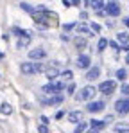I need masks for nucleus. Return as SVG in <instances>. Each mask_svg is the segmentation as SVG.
Masks as SVG:
<instances>
[{"mask_svg":"<svg viewBox=\"0 0 129 133\" xmlns=\"http://www.w3.org/2000/svg\"><path fill=\"white\" fill-rule=\"evenodd\" d=\"M95 92H97V88H93V87L88 85V87H84V88L75 95V99H77V101H90V99H93Z\"/></svg>","mask_w":129,"mask_h":133,"instance_id":"nucleus-1","label":"nucleus"},{"mask_svg":"<svg viewBox=\"0 0 129 133\" xmlns=\"http://www.w3.org/2000/svg\"><path fill=\"white\" fill-rule=\"evenodd\" d=\"M115 110L118 115H127L129 113V97H124V99H118L115 103Z\"/></svg>","mask_w":129,"mask_h":133,"instance_id":"nucleus-2","label":"nucleus"},{"mask_svg":"<svg viewBox=\"0 0 129 133\" xmlns=\"http://www.w3.org/2000/svg\"><path fill=\"white\" fill-rule=\"evenodd\" d=\"M115 90H117V83L111 81V79H109V81H102V83L99 85V92L104 94V95H111Z\"/></svg>","mask_w":129,"mask_h":133,"instance_id":"nucleus-3","label":"nucleus"},{"mask_svg":"<svg viewBox=\"0 0 129 133\" xmlns=\"http://www.w3.org/2000/svg\"><path fill=\"white\" fill-rule=\"evenodd\" d=\"M20 70H22V74H25V76L38 74V72H36V63H32V61H23L20 65Z\"/></svg>","mask_w":129,"mask_h":133,"instance_id":"nucleus-4","label":"nucleus"},{"mask_svg":"<svg viewBox=\"0 0 129 133\" xmlns=\"http://www.w3.org/2000/svg\"><path fill=\"white\" fill-rule=\"evenodd\" d=\"M104 101H91L88 106H86V110L90 111V113H101V111L104 110Z\"/></svg>","mask_w":129,"mask_h":133,"instance_id":"nucleus-5","label":"nucleus"},{"mask_svg":"<svg viewBox=\"0 0 129 133\" xmlns=\"http://www.w3.org/2000/svg\"><path fill=\"white\" fill-rule=\"evenodd\" d=\"M106 13L109 15V16H118V15H120V7H118L117 0H109V2H108Z\"/></svg>","mask_w":129,"mask_h":133,"instance_id":"nucleus-6","label":"nucleus"},{"mask_svg":"<svg viewBox=\"0 0 129 133\" xmlns=\"http://www.w3.org/2000/svg\"><path fill=\"white\" fill-rule=\"evenodd\" d=\"M45 76L48 77V81H54L56 77H59V76H61V72H59L58 65H54V63H52V65L48 66L47 70H45Z\"/></svg>","mask_w":129,"mask_h":133,"instance_id":"nucleus-7","label":"nucleus"},{"mask_svg":"<svg viewBox=\"0 0 129 133\" xmlns=\"http://www.w3.org/2000/svg\"><path fill=\"white\" fill-rule=\"evenodd\" d=\"M77 68H81V70H88L90 68V56H86V54H81L79 58H77Z\"/></svg>","mask_w":129,"mask_h":133,"instance_id":"nucleus-8","label":"nucleus"},{"mask_svg":"<svg viewBox=\"0 0 129 133\" xmlns=\"http://www.w3.org/2000/svg\"><path fill=\"white\" fill-rule=\"evenodd\" d=\"M81 121H84V117H83V111H79V110L68 111V122H74V124H77V122H81Z\"/></svg>","mask_w":129,"mask_h":133,"instance_id":"nucleus-9","label":"nucleus"},{"mask_svg":"<svg viewBox=\"0 0 129 133\" xmlns=\"http://www.w3.org/2000/svg\"><path fill=\"white\" fill-rule=\"evenodd\" d=\"M101 76V68L99 66H90L88 70H86V79L88 81H93V79H97Z\"/></svg>","mask_w":129,"mask_h":133,"instance_id":"nucleus-10","label":"nucleus"},{"mask_svg":"<svg viewBox=\"0 0 129 133\" xmlns=\"http://www.w3.org/2000/svg\"><path fill=\"white\" fill-rule=\"evenodd\" d=\"M45 56H47V52H45L43 49H40V47H38V49L29 50V58H31V59H43Z\"/></svg>","mask_w":129,"mask_h":133,"instance_id":"nucleus-11","label":"nucleus"},{"mask_svg":"<svg viewBox=\"0 0 129 133\" xmlns=\"http://www.w3.org/2000/svg\"><path fill=\"white\" fill-rule=\"evenodd\" d=\"M75 27H77V32H79V34L93 36V31H91V27H90V25H86V23H77Z\"/></svg>","mask_w":129,"mask_h":133,"instance_id":"nucleus-12","label":"nucleus"},{"mask_svg":"<svg viewBox=\"0 0 129 133\" xmlns=\"http://www.w3.org/2000/svg\"><path fill=\"white\" fill-rule=\"evenodd\" d=\"M63 95H61V94H56V95H52V97H50V99H47V101H43V103H45V104H50V106H58V104H61V103H63Z\"/></svg>","mask_w":129,"mask_h":133,"instance_id":"nucleus-13","label":"nucleus"},{"mask_svg":"<svg viewBox=\"0 0 129 133\" xmlns=\"http://www.w3.org/2000/svg\"><path fill=\"white\" fill-rule=\"evenodd\" d=\"M104 4H106L104 0H91V2H90V7H91V9H95V11H101V9H104V7H106Z\"/></svg>","mask_w":129,"mask_h":133,"instance_id":"nucleus-14","label":"nucleus"},{"mask_svg":"<svg viewBox=\"0 0 129 133\" xmlns=\"http://www.w3.org/2000/svg\"><path fill=\"white\" fill-rule=\"evenodd\" d=\"M104 126H106V122H104V121H97V119L90 121V128H93V130H97V131H99V130H102Z\"/></svg>","mask_w":129,"mask_h":133,"instance_id":"nucleus-15","label":"nucleus"},{"mask_svg":"<svg viewBox=\"0 0 129 133\" xmlns=\"http://www.w3.org/2000/svg\"><path fill=\"white\" fill-rule=\"evenodd\" d=\"M29 43H31V36H20V40H18L16 47H18V49H25Z\"/></svg>","mask_w":129,"mask_h":133,"instance_id":"nucleus-16","label":"nucleus"},{"mask_svg":"<svg viewBox=\"0 0 129 133\" xmlns=\"http://www.w3.org/2000/svg\"><path fill=\"white\" fill-rule=\"evenodd\" d=\"M86 128H88V122H86V121H81V122H77V126H75L74 133H84Z\"/></svg>","mask_w":129,"mask_h":133,"instance_id":"nucleus-17","label":"nucleus"},{"mask_svg":"<svg viewBox=\"0 0 129 133\" xmlns=\"http://www.w3.org/2000/svg\"><path fill=\"white\" fill-rule=\"evenodd\" d=\"M0 111H2L4 115H11V113H13V108H11V104L2 103V104H0Z\"/></svg>","mask_w":129,"mask_h":133,"instance_id":"nucleus-18","label":"nucleus"},{"mask_svg":"<svg viewBox=\"0 0 129 133\" xmlns=\"http://www.w3.org/2000/svg\"><path fill=\"white\" fill-rule=\"evenodd\" d=\"M117 40H118L122 45H126V43H129V34H126V32H118V34H117Z\"/></svg>","mask_w":129,"mask_h":133,"instance_id":"nucleus-19","label":"nucleus"},{"mask_svg":"<svg viewBox=\"0 0 129 133\" xmlns=\"http://www.w3.org/2000/svg\"><path fill=\"white\" fill-rule=\"evenodd\" d=\"M41 92H45V94H56V90H54V83L50 81L48 85H45V87H41Z\"/></svg>","mask_w":129,"mask_h":133,"instance_id":"nucleus-20","label":"nucleus"},{"mask_svg":"<svg viewBox=\"0 0 129 133\" xmlns=\"http://www.w3.org/2000/svg\"><path fill=\"white\" fill-rule=\"evenodd\" d=\"M126 77H127V72H126V68H118V70H117V79H118V81H124Z\"/></svg>","mask_w":129,"mask_h":133,"instance_id":"nucleus-21","label":"nucleus"},{"mask_svg":"<svg viewBox=\"0 0 129 133\" xmlns=\"http://www.w3.org/2000/svg\"><path fill=\"white\" fill-rule=\"evenodd\" d=\"M20 7L23 9V11H27V13H31V15H32V13L36 11V9H34V7H32L31 4H27V2H22V4H20Z\"/></svg>","mask_w":129,"mask_h":133,"instance_id":"nucleus-22","label":"nucleus"},{"mask_svg":"<svg viewBox=\"0 0 129 133\" xmlns=\"http://www.w3.org/2000/svg\"><path fill=\"white\" fill-rule=\"evenodd\" d=\"M74 43H75V47H77V49H84V47H86V40L79 36V38H75V40H74Z\"/></svg>","mask_w":129,"mask_h":133,"instance_id":"nucleus-23","label":"nucleus"},{"mask_svg":"<svg viewBox=\"0 0 129 133\" xmlns=\"http://www.w3.org/2000/svg\"><path fill=\"white\" fill-rule=\"evenodd\" d=\"M108 45H109V42H108L106 38H101V40H99V43H97V49H99V50H104Z\"/></svg>","mask_w":129,"mask_h":133,"instance_id":"nucleus-24","label":"nucleus"},{"mask_svg":"<svg viewBox=\"0 0 129 133\" xmlns=\"http://www.w3.org/2000/svg\"><path fill=\"white\" fill-rule=\"evenodd\" d=\"M117 131H120V133H124V131H129V126L127 124H117V128H115Z\"/></svg>","mask_w":129,"mask_h":133,"instance_id":"nucleus-25","label":"nucleus"},{"mask_svg":"<svg viewBox=\"0 0 129 133\" xmlns=\"http://www.w3.org/2000/svg\"><path fill=\"white\" fill-rule=\"evenodd\" d=\"M61 76H63L64 79H68V81H72V77H74V74H72V70H64V72L61 74Z\"/></svg>","mask_w":129,"mask_h":133,"instance_id":"nucleus-26","label":"nucleus"},{"mask_svg":"<svg viewBox=\"0 0 129 133\" xmlns=\"http://www.w3.org/2000/svg\"><path fill=\"white\" fill-rule=\"evenodd\" d=\"M74 27H75V23H64V25H63V31H64V32H70Z\"/></svg>","mask_w":129,"mask_h":133,"instance_id":"nucleus-27","label":"nucleus"},{"mask_svg":"<svg viewBox=\"0 0 129 133\" xmlns=\"http://www.w3.org/2000/svg\"><path fill=\"white\" fill-rule=\"evenodd\" d=\"M120 92H122L124 95H127V97H129V85H127V83H124V85H122V88H120Z\"/></svg>","mask_w":129,"mask_h":133,"instance_id":"nucleus-28","label":"nucleus"},{"mask_svg":"<svg viewBox=\"0 0 129 133\" xmlns=\"http://www.w3.org/2000/svg\"><path fill=\"white\" fill-rule=\"evenodd\" d=\"M38 131L40 133H48V128H47V124H40V126H38Z\"/></svg>","mask_w":129,"mask_h":133,"instance_id":"nucleus-29","label":"nucleus"},{"mask_svg":"<svg viewBox=\"0 0 129 133\" xmlns=\"http://www.w3.org/2000/svg\"><path fill=\"white\" fill-rule=\"evenodd\" d=\"M90 27H91L93 32H101V25L99 23H90Z\"/></svg>","mask_w":129,"mask_h":133,"instance_id":"nucleus-30","label":"nucleus"},{"mask_svg":"<svg viewBox=\"0 0 129 133\" xmlns=\"http://www.w3.org/2000/svg\"><path fill=\"white\" fill-rule=\"evenodd\" d=\"M74 90H75V83H70V85H68V87H66V92H68V94H70V95H72V94H74Z\"/></svg>","mask_w":129,"mask_h":133,"instance_id":"nucleus-31","label":"nucleus"},{"mask_svg":"<svg viewBox=\"0 0 129 133\" xmlns=\"http://www.w3.org/2000/svg\"><path fill=\"white\" fill-rule=\"evenodd\" d=\"M109 47H111V49H117V50H118V49H120V47H118V43H117V42H109Z\"/></svg>","mask_w":129,"mask_h":133,"instance_id":"nucleus-32","label":"nucleus"},{"mask_svg":"<svg viewBox=\"0 0 129 133\" xmlns=\"http://www.w3.org/2000/svg\"><path fill=\"white\" fill-rule=\"evenodd\" d=\"M104 122H106V124H109V122H113V115H108L106 119H104Z\"/></svg>","mask_w":129,"mask_h":133,"instance_id":"nucleus-33","label":"nucleus"},{"mask_svg":"<svg viewBox=\"0 0 129 133\" xmlns=\"http://www.w3.org/2000/svg\"><path fill=\"white\" fill-rule=\"evenodd\" d=\"M40 121H41L43 124H48V122H50V121H48V119H47L45 115H41V117H40Z\"/></svg>","mask_w":129,"mask_h":133,"instance_id":"nucleus-34","label":"nucleus"},{"mask_svg":"<svg viewBox=\"0 0 129 133\" xmlns=\"http://www.w3.org/2000/svg\"><path fill=\"white\" fill-rule=\"evenodd\" d=\"M120 49H122V50H126V52H129V43H126V45H122V47H120Z\"/></svg>","mask_w":129,"mask_h":133,"instance_id":"nucleus-35","label":"nucleus"},{"mask_svg":"<svg viewBox=\"0 0 129 133\" xmlns=\"http://www.w3.org/2000/svg\"><path fill=\"white\" fill-rule=\"evenodd\" d=\"M63 5H66V7H70V5H72V2H70V0H63Z\"/></svg>","mask_w":129,"mask_h":133,"instance_id":"nucleus-36","label":"nucleus"},{"mask_svg":"<svg viewBox=\"0 0 129 133\" xmlns=\"http://www.w3.org/2000/svg\"><path fill=\"white\" fill-rule=\"evenodd\" d=\"M63 115H64V111H58V115H56V119H61Z\"/></svg>","mask_w":129,"mask_h":133,"instance_id":"nucleus-37","label":"nucleus"},{"mask_svg":"<svg viewBox=\"0 0 129 133\" xmlns=\"http://www.w3.org/2000/svg\"><path fill=\"white\" fill-rule=\"evenodd\" d=\"M124 23H126V27H129V16H126V18H124Z\"/></svg>","mask_w":129,"mask_h":133,"instance_id":"nucleus-38","label":"nucleus"},{"mask_svg":"<svg viewBox=\"0 0 129 133\" xmlns=\"http://www.w3.org/2000/svg\"><path fill=\"white\" fill-rule=\"evenodd\" d=\"M84 133H97V130H93V128H91V130H88V131H84Z\"/></svg>","mask_w":129,"mask_h":133,"instance_id":"nucleus-39","label":"nucleus"},{"mask_svg":"<svg viewBox=\"0 0 129 133\" xmlns=\"http://www.w3.org/2000/svg\"><path fill=\"white\" fill-rule=\"evenodd\" d=\"M83 2H84L86 5H90V2H91V0H83Z\"/></svg>","mask_w":129,"mask_h":133,"instance_id":"nucleus-40","label":"nucleus"},{"mask_svg":"<svg viewBox=\"0 0 129 133\" xmlns=\"http://www.w3.org/2000/svg\"><path fill=\"white\" fill-rule=\"evenodd\" d=\"M72 2H74V4H75V5H79V0H72Z\"/></svg>","mask_w":129,"mask_h":133,"instance_id":"nucleus-41","label":"nucleus"},{"mask_svg":"<svg viewBox=\"0 0 129 133\" xmlns=\"http://www.w3.org/2000/svg\"><path fill=\"white\" fill-rule=\"evenodd\" d=\"M126 63H127V65H129V54H127V58H126Z\"/></svg>","mask_w":129,"mask_h":133,"instance_id":"nucleus-42","label":"nucleus"}]
</instances>
